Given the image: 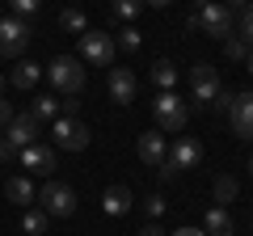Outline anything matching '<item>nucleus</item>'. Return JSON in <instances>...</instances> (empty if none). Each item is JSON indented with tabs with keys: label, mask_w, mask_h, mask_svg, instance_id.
I'll list each match as a JSON object with an SVG mask.
<instances>
[{
	"label": "nucleus",
	"mask_w": 253,
	"mask_h": 236,
	"mask_svg": "<svg viewBox=\"0 0 253 236\" xmlns=\"http://www.w3.org/2000/svg\"><path fill=\"white\" fill-rule=\"evenodd\" d=\"M152 122H156L161 135H181V127L190 122V106L173 89H161L156 101H152Z\"/></svg>",
	"instance_id": "f257e3e1"
},
{
	"label": "nucleus",
	"mask_w": 253,
	"mask_h": 236,
	"mask_svg": "<svg viewBox=\"0 0 253 236\" xmlns=\"http://www.w3.org/2000/svg\"><path fill=\"white\" fill-rule=\"evenodd\" d=\"M203 164V144L194 135H177V144L165 148V160H161V182H173L177 173H190Z\"/></svg>",
	"instance_id": "f03ea898"
},
{
	"label": "nucleus",
	"mask_w": 253,
	"mask_h": 236,
	"mask_svg": "<svg viewBox=\"0 0 253 236\" xmlns=\"http://www.w3.org/2000/svg\"><path fill=\"white\" fill-rule=\"evenodd\" d=\"M46 80H51V89L55 93H63V97H81V89H84V68H81V59H72V55H55L51 64H46Z\"/></svg>",
	"instance_id": "7ed1b4c3"
},
{
	"label": "nucleus",
	"mask_w": 253,
	"mask_h": 236,
	"mask_svg": "<svg viewBox=\"0 0 253 236\" xmlns=\"http://www.w3.org/2000/svg\"><path fill=\"white\" fill-rule=\"evenodd\" d=\"M190 13H194L203 34H211V38L232 34V9H228L224 0H190Z\"/></svg>",
	"instance_id": "20e7f679"
},
{
	"label": "nucleus",
	"mask_w": 253,
	"mask_h": 236,
	"mask_svg": "<svg viewBox=\"0 0 253 236\" xmlns=\"http://www.w3.org/2000/svg\"><path fill=\"white\" fill-rule=\"evenodd\" d=\"M38 207L46 211L51 219H68V215H76V190L68 182H42V190H38Z\"/></svg>",
	"instance_id": "39448f33"
},
{
	"label": "nucleus",
	"mask_w": 253,
	"mask_h": 236,
	"mask_svg": "<svg viewBox=\"0 0 253 236\" xmlns=\"http://www.w3.org/2000/svg\"><path fill=\"white\" fill-rule=\"evenodd\" d=\"M30 38H34V26L21 17H0V59H21L30 46Z\"/></svg>",
	"instance_id": "423d86ee"
},
{
	"label": "nucleus",
	"mask_w": 253,
	"mask_h": 236,
	"mask_svg": "<svg viewBox=\"0 0 253 236\" xmlns=\"http://www.w3.org/2000/svg\"><path fill=\"white\" fill-rule=\"evenodd\" d=\"M114 34L110 30H84L81 34V59L84 64H97V68H114Z\"/></svg>",
	"instance_id": "0eeeda50"
},
{
	"label": "nucleus",
	"mask_w": 253,
	"mask_h": 236,
	"mask_svg": "<svg viewBox=\"0 0 253 236\" xmlns=\"http://www.w3.org/2000/svg\"><path fill=\"white\" fill-rule=\"evenodd\" d=\"M51 139H55V148H63V152H84L89 148V127H84L81 118H55L51 122Z\"/></svg>",
	"instance_id": "6e6552de"
},
{
	"label": "nucleus",
	"mask_w": 253,
	"mask_h": 236,
	"mask_svg": "<svg viewBox=\"0 0 253 236\" xmlns=\"http://www.w3.org/2000/svg\"><path fill=\"white\" fill-rule=\"evenodd\" d=\"M190 89H194V106H190V110H207L211 97H215L224 84H219V72L211 64H194V68H190Z\"/></svg>",
	"instance_id": "1a4fd4ad"
},
{
	"label": "nucleus",
	"mask_w": 253,
	"mask_h": 236,
	"mask_svg": "<svg viewBox=\"0 0 253 236\" xmlns=\"http://www.w3.org/2000/svg\"><path fill=\"white\" fill-rule=\"evenodd\" d=\"M4 139L21 152V148H30V144H38V139H42V122H38L30 110H26V114H13L9 127H4Z\"/></svg>",
	"instance_id": "9d476101"
},
{
	"label": "nucleus",
	"mask_w": 253,
	"mask_h": 236,
	"mask_svg": "<svg viewBox=\"0 0 253 236\" xmlns=\"http://www.w3.org/2000/svg\"><path fill=\"white\" fill-rule=\"evenodd\" d=\"M106 89H110V101H118V106H131L139 93V80L131 68H106Z\"/></svg>",
	"instance_id": "9b49d317"
},
{
	"label": "nucleus",
	"mask_w": 253,
	"mask_h": 236,
	"mask_svg": "<svg viewBox=\"0 0 253 236\" xmlns=\"http://www.w3.org/2000/svg\"><path fill=\"white\" fill-rule=\"evenodd\" d=\"M17 160L26 164L30 173H42V177H51V173H55V148H51V144H42V139H38V144L21 148V152H17Z\"/></svg>",
	"instance_id": "f8f14e48"
},
{
	"label": "nucleus",
	"mask_w": 253,
	"mask_h": 236,
	"mask_svg": "<svg viewBox=\"0 0 253 236\" xmlns=\"http://www.w3.org/2000/svg\"><path fill=\"white\" fill-rule=\"evenodd\" d=\"M228 122L241 139H253V89L249 93H236L232 110H228Z\"/></svg>",
	"instance_id": "ddd939ff"
},
{
	"label": "nucleus",
	"mask_w": 253,
	"mask_h": 236,
	"mask_svg": "<svg viewBox=\"0 0 253 236\" xmlns=\"http://www.w3.org/2000/svg\"><path fill=\"white\" fill-rule=\"evenodd\" d=\"M38 80H42V64H34V59H17L13 72H9V84H13V89H21V93H30Z\"/></svg>",
	"instance_id": "4468645a"
},
{
	"label": "nucleus",
	"mask_w": 253,
	"mask_h": 236,
	"mask_svg": "<svg viewBox=\"0 0 253 236\" xmlns=\"http://www.w3.org/2000/svg\"><path fill=\"white\" fill-rule=\"evenodd\" d=\"M135 152H139V160L144 164H161L165 160V135L161 131H144V135H139V144H135Z\"/></svg>",
	"instance_id": "2eb2a0df"
},
{
	"label": "nucleus",
	"mask_w": 253,
	"mask_h": 236,
	"mask_svg": "<svg viewBox=\"0 0 253 236\" xmlns=\"http://www.w3.org/2000/svg\"><path fill=\"white\" fill-rule=\"evenodd\" d=\"M4 198H9L13 207H34L38 190H34L30 177H9V182H4Z\"/></svg>",
	"instance_id": "dca6fc26"
},
{
	"label": "nucleus",
	"mask_w": 253,
	"mask_h": 236,
	"mask_svg": "<svg viewBox=\"0 0 253 236\" xmlns=\"http://www.w3.org/2000/svg\"><path fill=\"white\" fill-rule=\"evenodd\" d=\"M203 232H207V236H232L236 224H232V215H228V207H207V215H203Z\"/></svg>",
	"instance_id": "f3484780"
},
{
	"label": "nucleus",
	"mask_w": 253,
	"mask_h": 236,
	"mask_svg": "<svg viewBox=\"0 0 253 236\" xmlns=\"http://www.w3.org/2000/svg\"><path fill=\"white\" fill-rule=\"evenodd\" d=\"M101 211H106V215H126V211H131V190H126V186H110V190L101 194Z\"/></svg>",
	"instance_id": "a211bd4d"
},
{
	"label": "nucleus",
	"mask_w": 253,
	"mask_h": 236,
	"mask_svg": "<svg viewBox=\"0 0 253 236\" xmlns=\"http://www.w3.org/2000/svg\"><path fill=\"white\" fill-rule=\"evenodd\" d=\"M30 114H34L38 122H55V118H59V97H55V93H42V97H34Z\"/></svg>",
	"instance_id": "6ab92c4d"
},
{
	"label": "nucleus",
	"mask_w": 253,
	"mask_h": 236,
	"mask_svg": "<svg viewBox=\"0 0 253 236\" xmlns=\"http://www.w3.org/2000/svg\"><path fill=\"white\" fill-rule=\"evenodd\" d=\"M46 224H51V215H46L42 207H26V215H21V228H26V236H42Z\"/></svg>",
	"instance_id": "aec40b11"
},
{
	"label": "nucleus",
	"mask_w": 253,
	"mask_h": 236,
	"mask_svg": "<svg viewBox=\"0 0 253 236\" xmlns=\"http://www.w3.org/2000/svg\"><path fill=\"white\" fill-rule=\"evenodd\" d=\"M139 9H144V0H110V17H114V21H126V26L139 17Z\"/></svg>",
	"instance_id": "412c9836"
},
{
	"label": "nucleus",
	"mask_w": 253,
	"mask_h": 236,
	"mask_svg": "<svg viewBox=\"0 0 253 236\" xmlns=\"http://www.w3.org/2000/svg\"><path fill=\"white\" fill-rule=\"evenodd\" d=\"M152 80L161 84V89H173V84H177V64H173V59H156L152 64Z\"/></svg>",
	"instance_id": "4be33fe9"
},
{
	"label": "nucleus",
	"mask_w": 253,
	"mask_h": 236,
	"mask_svg": "<svg viewBox=\"0 0 253 236\" xmlns=\"http://www.w3.org/2000/svg\"><path fill=\"white\" fill-rule=\"evenodd\" d=\"M59 26L68 30V34H84V30H89V17H84L81 9H63L59 13Z\"/></svg>",
	"instance_id": "5701e85b"
},
{
	"label": "nucleus",
	"mask_w": 253,
	"mask_h": 236,
	"mask_svg": "<svg viewBox=\"0 0 253 236\" xmlns=\"http://www.w3.org/2000/svg\"><path fill=\"white\" fill-rule=\"evenodd\" d=\"M114 46H118V51H139V46H144V34H139L135 26H123L118 38H114Z\"/></svg>",
	"instance_id": "b1692460"
},
{
	"label": "nucleus",
	"mask_w": 253,
	"mask_h": 236,
	"mask_svg": "<svg viewBox=\"0 0 253 236\" xmlns=\"http://www.w3.org/2000/svg\"><path fill=\"white\" fill-rule=\"evenodd\" d=\"M236 198V177H215V207H228V202Z\"/></svg>",
	"instance_id": "393cba45"
},
{
	"label": "nucleus",
	"mask_w": 253,
	"mask_h": 236,
	"mask_svg": "<svg viewBox=\"0 0 253 236\" xmlns=\"http://www.w3.org/2000/svg\"><path fill=\"white\" fill-rule=\"evenodd\" d=\"M232 21H236V38H245V42L253 46V4H249V9H241Z\"/></svg>",
	"instance_id": "a878e982"
},
{
	"label": "nucleus",
	"mask_w": 253,
	"mask_h": 236,
	"mask_svg": "<svg viewBox=\"0 0 253 236\" xmlns=\"http://www.w3.org/2000/svg\"><path fill=\"white\" fill-rule=\"evenodd\" d=\"M249 51H253V46L245 42V38H236V34L224 38V55H228V59H249Z\"/></svg>",
	"instance_id": "bb28decb"
},
{
	"label": "nucleus",
	"mask_w": 253,
	"mask_h": 236,
	"mask_svg": "<svg viewBox=\"0 0 253 236\" xmlns=\"http://www.w3.org/2000/svg\"><path fill=\"white\" fill-rule=\"evenodd\" d=\"M38 9H42V0H9V13H13V17H21V21H30Z\"/></svg>",
	"instance_id": "cd10ccee"
},
{
	"label": "nucleus",
	"mask_w": 253,
	"mask_h": 236,
	"mask_svg": "<svg viewBox=\"0 0 253 236\" xmlns=\"http://www.w3.org/2000/svg\"><path fill=\"white\" fill-rule=\"evenodd\" d=\"M144 211H148L152 219H161V215H165V198H161V194H148V198H144Z\"/></svg>",
	"instance_id": "c85d7f7f"
},
{
	"label": "nucleus",
	"mask_w": 253,
	"mask_h": 236,
	"mask_svg": "<svg viewBox=\"0 0 253 236\" xmlns=\"http://www.w3.org/2000/svg\"><path fill=\"white\" fill-rule=\"evenodd\" d=\"M232 101H236V93H228V89H219L215 97H211V110H224V114H228V110H232Z\"/></svg>",
	"instance_id": "c756f323"
},
{
	"label": "nucleus",
	"mask_w": 253,
	"mask_h": 236,
	"mask_svg": "<svg viewBox=\"0 0 253 236\" xmlns=\"http://www.w3.org/2000/svg\"><path fill=\"white\" fill-rule=\"evenodd\" d=\"M13 156H17V148H13V144H9V139L0 135V164H4V160H13Z\"/></svg>",
	"instance_id": "7c9ffc66"
},
{
	"label": "nucleus",
	"mask_w": 253,
	"mask_h": 236,
	"mask_svg": "<svg viewBox=\"0 0 253 236\" xmlns=\"http://www.w3.org/2000/svg\"><path fill=\"white\" fill-rule=\"evenodd\" d=\"M9 118H13V106L0 97V127H9Z\"/></svg>",
	"instance_id": "2f4dec72"
},
{
	"label": "nucleus",
	"mask_w": 253,
	"mask_h": 236,
	"mask_svg": "<svg viewBox=\"0 0 253 236\" xmlns=\"http://www.w3.org/2000/svg\"><path fill=\"white\" fill-rule=\"evenodd\" d=\"M139 236H165V228L161 224H144V228H139Z\"/></svg>",
	"instance_id": "473e14b6"
},
{
	"label": "nucleus",
	"mask_w": 253,
	"mask_h": 236,
	"mask_svg": "<svg viewBox=\"0 0 253 236\" xmlns=\"http://www.w3.org/2000/svg\"><path fill=\"white\" fill-rule=\"evenodd\" d=\"M173 236H207V232H203V228H177Z\"/></svg>",
	"instance_id": "72a5a7b5"
},
{
	"label": "nucleus",
	"mask_w": 253,
	"mask_h": 236,
	"mask_svg": "<svg viewBox=\"0 0 253 236\" xmlns=\"http://www.w3.org/2000/svg\"><path fill=\"white\" fill-rule=\"evenodd\" d=\"M224 4H228V9H236V13H241V9H249L253 0H224Z\"/></svg>",
	"instance_id": "f704fd0d"
},
{
	"label": "nucleus",
	"mask_w": 253,
	"mask_h": 236,
	"mask_svg": "<svg viewBox=\"0 0 253 236\" xmlns=\"http://www.w3.org/2000/svg\"><path fill=\"white\" fill-rule=\"evenodd\" d=\"M144 4H152V9H169L173 0H144Z\"/></svg>",
	"instance_id": "c9c22d12"
},
{
	"label": "nucleus",
	"mask_w": 253,
	"mask_h": 236,
	"mask_svg": "<svg viewBox=\"0 0 253 236\" xmlns=\"http://www.w3.org/2000/svg\"><path fill=\"white\" fill-rule=\"evenodd\" d=\"M0 97H4V76H0Z\"/></svg>",
	"instance_id": "e433bc0d"
},
{
	"label": "nucleus",
	"mask_w": 253,
	"mask_h": 236,
	"mask_svg": "<svg viewBox=\"0 0 253 236\" xmlns=\"http://www.w3.org/2000/svg\"><path fill=\"white\" fill-rule=\"evenodd\" d=\"M249 72H253V51H249Z\"/></svg>",
	"instance_id": "4c0bfd02"
},
{
	"label": "nucleus",
	"mask_w": 253,
	"mask_h": 236,
	"mask_svg": "<svg viewBox=\"0 0 253 236\" xmlns=\"http://www.w3.org/2000/svg\"><path fill=\"white\" fill-rule=\"evenodd\" d=\"M249 177H253V160H249Z\"/></svg>",
	"instance_id": "58836bf2"
}]
</instances>
